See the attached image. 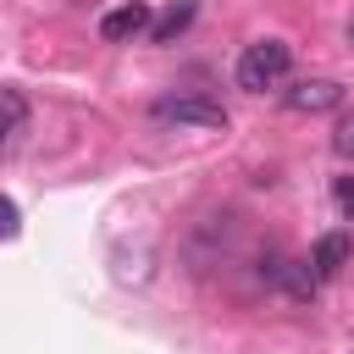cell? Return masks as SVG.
<instances>
[{"label": "cell", "instance_id": "5", "mask_svg": "<svg viewBox=\"0 0 354 354\" xmlns=\"http://www.w3.org/2000/svg\"><path fill=\"white\" fill-rule=\"evenodd\" d=\"M348 254H354V238H348V232H326V238H315V249H310V271H315V282H321V277H337V271L348 266Z\"/></svg>", "mask_w": 354, "mask_h": 354}, {"label": "cell", "instance_id": "9", "mask_svg": "<svg viewBox=\"0 0 354 354\" xmlns=\"http://www.w3.org/2000/svg\"><path fill=\"white\" fill-rule=\"evenodd\" d=\"M332 205L354 221V177H337V183H332Z\"/></svg>", "mask_w": 354, "mask_h": 354}, {"label": "cell", "instance_id": "3", "mask_svg": "<svg viewBox=\"0 0 354 354\" xmlns=\"http://www.w3.org/2000/svg\"><path fill=\"white\" fill-rule=\"evenodd\" d=\"M282 105L299 116H321V111L343 105V83L337 77H299L293 88H282Z\"/></svg>", "mask_w": 354, "mask_h": 354}, {"label": "cell", "instance_id": "7", "mask_svg": "<svg viewBox=\"0 0 354 354\" xmlns=\"http://www.w3.org/2000/svg\"><path fill=\"white\" fill-rule=\"evenodd\" d=\"M194 11H199V6H194V0H183V6H171L166 17H155V22H149L155 44H171V39H177V33H183V28L194 22Z\"/></svg>", "mask_w": 354, "mask_h": 354}, {"label": "cell", "instance_id": "8", "mask_svg": "<svg viewBox=\"0 0 354 354\" xmlns=\"http://www.w3.org/2000/svg\"><path fill=\"white\" fill-rule=\"evenodd\" d=\"M332 149H337L343 160H354V111H348V116L332 127Z\"/></svg>", "mask_w": 354, "mask_h": 354}, {"label": "cell", "instance_id": "1", "mask_svg": "<svg viewBox=\"0 0 354 354\" xmlns=\"http://www.w3.org/2000/svg\"><path fill=\"white\" fill-rule=\"evenodd\" d=\"M288 66H293V50H288L282 39H254V44H243V55H238V88L266 94V88H277V83L288 77Z\"/></svg>", "mask_w": 354, "mask_h": 354}, {"label": "cell", "instance_id": "10", "mask_svg": "<svg viewBox=\"0 0 354 354\" xmlns=\"http://www.w3.org/2000/svg\"><path fill=\"white\" fill-rule=\"evenodd\" d=\"M17 232H22V210L0 194V238H17Z\"/></svg>", "mask_w": 354, "mask_h": 354}, {"label": "cell", "instance_id": "11", "mask_svg": "<svg viewBox=\"0 0 354 354\" xmlns=\"http://www.w3.org/2000/svg\"><path fill=\"white\" fill-rule=\"evenodd\" d=\"M348 39H354V28H348Z\"/></svg>", "mask_w": 354, "mask_h": 354}, {"label": "cell", "instance_id": "4", "mask_svg": "<svg viewBox=\"0 0 354 354\" xmlns=\"http://www.w3.org/2000/svg\"><path fill=\"white\" fill-rule=\"evenodd\" d=\"M155 17H149V6L144 0H127V6H116V11H105L100 17V39L105 44H122V39H133V33H144Z\"/></svg>", "mask_w": 354, "mask_h": 354}, {"label": "cell", "instance_id": "6", "mask_svg": "<svg viewBox=\"0 0 354 354\" xmlns=\"http://www.w3.org/2000/svg\"><path fill=\"white\" fill-rule=\"evenodd\" d=\"M22 122H28V94L11 88V83H0V155L11 149V138L22 133Z\"/></svg>", "mask_w": 354, "mask_h": 354}, {"label": "cell", "instance_id": "2", "mask_svg": "<svg viewBox=\"0 0 354 354\" xmlns=\"http://www.w3.org/2000/svg\"><path fill=\"white\" fill-rule=\"evenodd\" d=\"M155 116H160V122H177V127H227L221 100H205V94H171V100H155Z\"/></svg>", "mask_w": 354, "mask_h": 354}]
</instances>
